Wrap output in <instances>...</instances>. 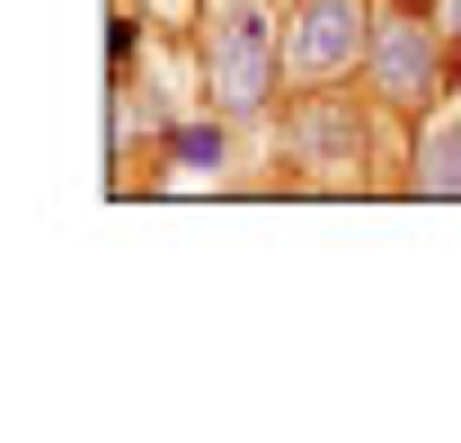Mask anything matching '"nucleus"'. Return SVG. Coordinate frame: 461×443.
<instances>
[{
  "instance_id": "obj_1",
  "label": "nucleus",
  "mask_w": 461,
  "mask_h": 443,
  "mask_svg": "<svg viewBox=\"0 0 461 443\" xmlns=\"http://www.w3.org/2000/svg\"><path fill=\"white\" fill-rule=\"evenodd\" d=\"M204 89L222 115H258L285 89V27L267 0H204Z\"/></svg>"
},
{
  "instance_id": "obj_2",
  "label": "nucleus",
  "mask_w": 461,
  "mask_h": 443,
  "mask_svg": "<svg viewBox=\"0 0 461 443\" xmlns=\"http://www.w3.org/2000/svg\"><path fill=\"white\" fill-rule=\"evenodd\" d=\"M364 80H373L382 107H435V98H444V45H435V27H426L417 0H391V9L373 18Z\"/></svg>"
},
{
  "instance_id": "obj_3",
  "label": "nucleus",
  "mask_w": 461,
  "mask_h": 443,
  "mask_svg": "<svg viewBox=\"0 0 461 443\" xmlns=\"http://www.w3.org/2000/svg\"><path fill=\"white\" fill-rule=\"evenodd\" d=\"M373 45V0H293L285 18V80L293 89H329L346 80Z\"/></svg>"
},
{
  "instance_id": "obj_4",
  "label": "nucleus",
  "mask_w": 461,
  "mask_h": 443,
  "mask_svg": "<svg viewBox=\"0 0 461 443\" xmlns=\"http://www.w3.org/2000/svg\"><path fill=\"white\" fill-rule=\"evenodd\" d=\"M285 142H293V160L311 168V177H364V115H355V98H346L338 80L329 89H302L285 115Z\"/></svg>"
},
{
  "instance_id": "obj_5",
  "label": "nucleus",
  "mask_w": 461,
  "mask_h": 443,
  "mask_svg": "<svg viewBox=\"0 0 461 443\" xmlns=\"http://www.w3.org/2000/svg\"><path fill=\"white\" fill-rule=\"evenodd\" d=\"M417 195H461V115H435L417 142Z\"/></svg>"
},
{
  "instance_id": "obj_6",
  "label": "nucleus",
  "mask_w": 461,
  "mask_h": 443,
  "mask_svg": "<svg viewBox=\"0 0 461 443\" xmlns=\"http://www.w3.org/2000/svg\"><path fill=\"white\" fill-rule=\"evenodd\" d=\"M169 160H186V168H222V133H213V124H177V133H169Z\"/></svg>"
},
{
  "instance_id": "obj_7",
  "label": "nucleus",
  "mask_w": 461,
  "mask_h": 443,
  "mask_svg": "<svg viewBox=\"0 0 461 443\" xmlns=\"http://www.w3.org/2000/svg\"><path fill=\"white\" fill-rule=\"evenodd\" d=\"M444 27H453V45H461V0H444Z\"/></svg>"
},
{
  "instance_id": "obj_8",
  "label": "nucleus",
  "mask_w": 461,
  "mask_h": 443,
  "mask_svg": "<svg viewBox=\"0 0 461 443\" xmlns=\"http://www.w3.org/2000/svg\"><path fill=\"white\" fill-rule=\"evenodd\" d=\"M417 9H426V0H417Z\"/></svg>"
}]
</instances>
